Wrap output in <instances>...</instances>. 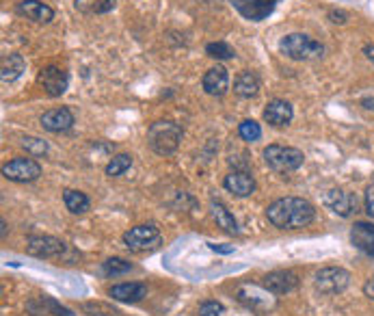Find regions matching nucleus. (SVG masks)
Listing matches in <instances>:
<instances>
[{"label":"nucleus","mask_w":374,"mask_h":316,"mask_svg":"<svg viewBox=\"0 0 374 316\" xmlns=\"http://www.w3.org/2000/svg\"><path fill=\"white\" fill-rule=\"evenodd\" d=\"M121 241L130 252L145 254V252L158 250L160 243H162V234L154 223H141V226H134V228L123 232Z\"/></svg>","instance_id":"4"},{"label":"nucleus","mask_w":374,"mask_h":316,"mask_svg":"<svg viewBox=\"0 0 374 316\" xmlns=\"http://www.w3.org/2000/svg\"><path fill=\"white\" fill-rule=\"evenodd\" d=\"M74 7L85 16H100L115 9V0H76Z\"/></svg>","instance_id":"25"},{"label":"nucleus","mask_w":374,"mask_h":316,"mask_svg":"<svg viewBox=\"0 0 374 316\" xmlns=\"http://www.w3.org/2000/svg\"><path fill=\"white\" fill-rule=\"evenodd\" d=\"M182 128L179 123L171 119H160L154 121L147 130V145L154 149L158 156H171L177 152L179 143H182Z\"/></svg>","instance_id":"2"},{"label":"nucleus","mask_w":374,"mask_h":316,"mask_svg":"<svg viewBox=\"0 0 374 316\" xmlns=\"http://www.w3.org/2000/svg\"><path fill=\"white\" fill-rule=\"evenodd\" d=\"M63 204L72 215H85L91 208V199L82 193V191H74V189L63 191Z\"/></svg>","instance_id":"23"},{"label":"nucleus","mask_w":374,"mask_h":316,"mask_svg":"<svg viewBox=\"0 0 374 316\" xmlns=\"http://www.w3.org/2000/svg\"><path fill=\"white\" fill-rule=\"evenodd\" d=\"M0 228H3V239H5V236H7V221L0 223Z\"/></svg>","instance_id":"39"},{"label":"nucleus","mask_w":374,"mask_h":316,"mask_svg":"<svg viewBox=\"0 0 374 316\" xmlns=\"http://www.w3.org/2000/svg\"><path fill=\"white\" fill-rule=\"evenodd\" d=\"M351 284V273L342 267H325L314 276V286L323 295H340Z\"/></svg>","instance_id":"6"},{"label":"nucleus","mask_w":374,"mask_h":316,"mask_svg":"<svg viewBox=\"0 0 374 316\" xmlns=\"http://www.w3.org/2000/svg\"><path fill=\"white\" fill-rule=\"evenodd\" d=\"M26 70V61L22 54H5L3 57V63H0V78H3L5 85H9V82H16Z\"/></svg>","instance_id":"21"},{"label":"nucleus","mask_w":374,"mask_h":316,"mask_svg":"<svg viewBox=\"0 0 374 316\" xmlns=\"http://www.w3.org/2000/svg\"><path fill=\"white\" fill-rule=\"evenodd\" d=\"M67 252V243L57 236H29L26 241V254L41 260H57Z\"/></svg>","instance_id":"8"},{"label":"nucleus","mask_w":374,"mask_h":316,"mask_svg":"<svg viewBox=\"0 0 374 316\" xmlns=\"http://www.w3.org/2000/svg\"><path fill=\"white\" fill-rule=\"evenodd\" d=\"M212 252L216 254H234V245H214V243H208Z\"/></svg>","instance_id":"34"},{"label":"nucleus","mask_w":374,"mask_h":316,"mask_svg":"<svg viewBox=\"0 0 374 316\" xmlns=\"http://www.w3.org/2000/svg\"><path fill=\"white\" fill-rule=\"evenodd\" d=\"M205 54L216 61H227V59L236 57V50H234L229 44H225V41H212V44L205 46Z\"/></svg>","instance_id":"28"},{"label":"nucleus","mask_w":374,"mask_h":316,"mask_svg":"<svg viewBox=\"0 0 374 316\" xmlns=\"http://www.w3.org/2000/svg\"><path fill=\"white\" fill-rule=\"evenodd\" d=\"M362 106H364V108H368V111H374V98H366V100H362Z\"/></svg>","instance_id":"38"},{"label":"nucleus","mask_w":374,"mask_h":316,"mask_svg":"<svg viewBox=\"0 0 374 316\" xmlns=\"http://www.w3.org/2000/svg\"><path fill=\"white\" fill-rule=\"evenodd\" d=\"M260 91V78L253 72H240L234 80V93L240 98H253Z\"/></svg>","instance_id":"24"},{"label":"nucleus","mask_w":374,"mask_h":316,"mask_svg":"<svg viewBox=\"0 0 374 316\" xmlns=\"http://www.w3.org/2000/svg\"><path fill=\"white\" fill-rule=\"evenodd\" d=\"M22 147L31 156H46L48 149H50L48 143L44 139H39V136H24V139H22Z\"/></svg>","instance_id":"30"},{"label":"nucleus","mask_w":374,"mask_h":316,"mask_svg":"<svg viewBox=\"0 0 374 316\" xmlns=\"http://www.w3.org/2000/svg\"><path fill=\"white\" fill-rule=\"evenodd\" d=\"M279 50L292 61H314L325 54V46L321 41H316L310 35H303V33H290L282 37Z\"/></svg>","instance_id":"3"},{"label":"nucleus","mask_w":374,"mask_h":316,"mask_svg":"<svg viewBox=\"0 0 374 316\" xmlns=\"http://www.w3.org/2000/svg\"><path fill=\"white\" fill-rule=\"evenodd\" d=\"M329 18H331V22H336V24H344L346 22V13H342V11H331Z\"/></svg>","instance_id":"35"},{"label":"nucleus","mask_w":374,"mask_h":316,"mask_svg":"<svg viewBox=\"0 0 374 316\" xmlns=\"http://www.w3.org/2000/svg\"><path fill=\"white\" fill-rule=\"evenodd\" d=\"M210 212H212V217H214V221H216V226L223 230V232H227V234H238V221H236V217H234L232 212H229V208L223 204V202H219V199H212L210 202Z\"/></svg>","instance_id":"22"},{"label":"nucleus","mask_w":374,"mask_h":316,"mask_svg":"<svg viewBox=\"0 0 374 316\" xmlns=\"http://www.w3.org/2000/svg\"><path fill=\"white\" fill-rule=\"evenodd\" d=\"M3 175L11 182H18V184H26V182H35L37 178L41 175V165L35 158H13L9 162L3 165Z\"/></svg>","instance_id":"7"},{"label":"nucleus","mask_w":374,"mask_h":316,"mask_svg":"<svg viewBox=\"0 0 374 316\" xmlns=\"http://www.w3.org/2000/svg\"><path fill=\"white\" fill-rule=\"evenodd\" d=\"M292 117H295V108L286 100H271L264 108L266 123H271V126H275V128L288 126V123L292 121Z\"/></svg>","instance_id":"18"},{"label":"nucleus","mask_w":374,"mask_h":316,"mask_svg":"<svg viewBox=\"0 0 374 316\" xmlns=\"http://www.w3.org/2000/svg\"><path fill=\"white\" fill-rule=\"evenodd\" d=\"M130 167H132V156L130 154H117V156H113L108 160L104 171H106L108 178H117L121 173H126Z\"/></svg>","instance_id":"27"},{"label":"nucleus","mask_w":374,"mask_h":316,"mask_svg":"<svg viewBox=\"0 0 374 316\" xmlns=\"http://www.w3.org/2000/svg\"><path fill=\"white\" fill-rule=\"evenodd\" d=\"M132 271V265L123 258H108L106 263H102V273L108 278H119L126 276V273Z\"/></svg>","instance_id":"26"},{"label":"nucleus","mask_w":374,"mask_h":316,"mask_svg":"<svg viewBox=\"0 0 374 316\" xmlns=\"http://www.w3.org/2000/svg\"><path fill=\"white\" fill-rule=\"evenodd\" d=\"M351 243L366 256H374V223L357 221L351 228Z\"/></svg>","instance_id":"20"},{"label":"nucleus","mask_w":374,"mask_h":316,"mask_svg":"<svg viewBox=\"0 0 374 316\" xmlns=\"http://www.w3.org/2000/svg\"><path fill=\"white\" fill-rule=\"evenodd\" d=\"M16 11L26 20H33L37 24H48L54 20V9L41 3V0H22V3H18Z\"/></svg>","instance_id":"17"},{"label":"nucleus","mask_w":374,"mask_h":316,"mask_svg":"<svg viewBox=\"0 0 374 316\" xmlns=\"http://www.w3.org/2000/svg\"><path fill=\"white\" fill-rule=\"evenodd\" d=\"M39 85L50 98H61L69 87V74L57 65H48L39 72Z\"/></svg>","instance_id":"11"},{"label":"nucleus","mask_w":374,"mask_h":316,"mask_svg":"<svg viewBox=\"0 0 374 316\" xmlns=\"http://www.w3.org/2000/svg\"><path fill=\"white\" fill-rule=\"evenodd\" d=\"M238 134H240V139H242V141L253 143V141H260L262 128H260V123H258V121H253V119H245V121H240V126H238Z\"/></svg>","instance_id":"29"},{"label":"nucleus","mask_w":374,"mask_h":316,"mask_svg":"<svg viewBox=\"0 0 374 316\" xmlns=\"http://www.w3.org/2000/svg\"><path fill=\"white\" fill-rule=\"evenodd\" d=\"M323 204L327 206V208L346 219V217H351L353 212H357L359 208V197L355 193H349V191H344V189H329L325 197H323Z\"/></svg>","instance_id":"9"},{"label":"nucleus","mask_w":374,"mask_h":316,"mask_svg":"<svg viewBox=\"0 0 374 316\" xmlns=\"http://www.w3.org/2000/svg\"><path fill=\"white\" fill-rule=\"evenodd\" d=\"M364 295L368 299H374V278H370L366 284H364Z\"/></svg>","instance_id":"36"},{"label":"nucleus","mask_w":374,"mask_h":316,"mask_svg":"<svg viewBox=\"0 0 374 316\" xmlns=\"http://www.w3.org/2000/svg\"><path fill=\"white\" fill-rule=\"evenodd\" d=\"M108 297H113L121 304H136L147 297V286L138 284V282H123V284H115L108 288Z\"/></svg>","instance_id":"19"},{"label":"nucleus","mask_w":374,"mask_h":316,"mask_svg":"<svg viewBox=\"0 0 374 316\" xmlns=\"http://www.w3.org/2000/svg\"><path fill=\"white\" fill-rule=\"evenodd\" d=\"M364 54L366 57L372 61V65H374V44H368V46H364Z\"/></svg>","instance_id":"37"},{"label":"nucleus","mask_w":374,"mask_h":316,"mask_svg":"<svg viewBox=\"0 0 374 316\" xmlns=\"http://www.w3.org/2000/svg\"><path fill=\"white\" fill-rule=\"evenodd\" d=\"M232 7L249 22H262L275 11L279 0H229Z\"/></svg>","instance_id":"10"},{"label":"nucleus","mask_w":374,"mask_h":316,"mask_svg":"<svg viewBox=\"0 0 374 316\" xmlns=\"http://www.w3.org/2000/svg\"><path fill=\"white\" fill-rule=\"evenodd\" d=\"M223 312H225V308L221 301H203L199 306V316H221Z\"/></svg>","instance_id":"32"},{"label":"nucleus","mask_w":374,"mask_h":316,"mask_svg":"<svg viewBox=\"0 0 374 316\" xmlns=\"http://www.w3.org/2000/svg\"><path fill=\"white\" fill-rule=\"evenodd\" d=\"M223 186H225V191H229L234 197H240V199L255 193V180L249 171H238L236 169V171L227 173L225 180H223Z\"/></svg>","instance_id":"16"},{"label":"nucleus","mask_w":374,"mask_h":316,"mask_svg":"<svg viewBox=\"0 0 374 316\" xmlns=\"http://www.w3.org/2000/svg\"><path fill=\"white\" fill-rule=\"evenodd\" d=\"M201 87L208 95H212V98H223L229 89V74L223 65H214L210 67L203 78H201Z\"/></svg>","instance_id":"13"},{"label":"nucleus","mask_w":374,"mask_h":316,"mask_svg":"<svg viewBox=\"0 0 374 316\" xmlns=\"http://www.w3.org/2000/svg\"><path fill=\"white\" fill-rule=\"evenodd\" d=\"M266 219L273 228L301 230L308 228L316 219V208L303 197H282L275 199L266 208Z\"/></svg>","instance_id":"1"},{"label":"nucleus","mask_w":374,"mask_h":316,"mask_svg":"<svg viewBox=\"0 0 374 316\" xmlns=\"http://www.w3.org/2000/svg\"><path fill=\"white\" fill-rule=\"evenodd\" d=\"M273 293L266 291V288H260V286H253V284H245L238 288V301L245 304L247 308L251 310H266L271 308L275 301L271 299Z\"/></svg>","instance_id":"14"},{"label":"nucleus","mask_w":374,"mask_h":316,"mask_svg":"<svg viewBox=\"0 0 374 316\" xmlns=\"http://www.w3.org/2000/svg\"><path fill=\"white\" fill-rule=\"evenodd\" d=\"M264 162L275 173H292L301 167L303 162H306V154L297 147L269 145L264 149Z\"/></svg>","instance_id":"5"},{"label":"nucleus","mask_w":374,"mask_h":316,"mask_svg":"<svg viewBox=\"0 0 374 316\" xmlns=\"http://www.w3.org/2000/svg\"><path fill=\"white\" fill-rule=\"evenodd\" d=\"M74 113L69 111L67 106H59V108H50L44 115H41V126L44 130L52 132V134H61V132H67L72 130L74 126Z\"/></svg>","instance_id":"12"},{"label":"nucleus","mask_w":374,"mask_h":316,"mask_svg":"<svg viewBox=\"0 0 374 316\" xmlns=\"http://www.w3.org/2000/svg\"><path fill=\"white\" fill-rule=\"evenodd\" d=\"M41 304H44L54 316H74V312L69 310V308H65V306H61L59 301H54L52 297H41Z\"/></svg>","instance_id":"31"},{"label":"nucleus","mask_w":374,"mask_h":316,"mask_svg":"<svg viewBox=\"0 0 374 316\" xmlns=\"http://www.w3.org/2000/svg\"><path fill=\"white\" fill-rule=\"evenodd\" d=\"M264 288L273 295H288L299 286V276L295 271H273L264 276Z\"/></svg>","instance_id":"15"},{"label":"nucleus","mask_w":374,"mask_h":316,"mask_svg":"<svg viewBox=\"0 0 374 316\" xmlns=\"http://www.w3.org/2000/svg\"><path fill=\"white\" fill-rule=\"evenodd\" d=\"M364 204H366V212H368V217L374 219V184H370V186L366 189V199H364Z\"/></svg>","instance_id":"33"}]
</instances>
